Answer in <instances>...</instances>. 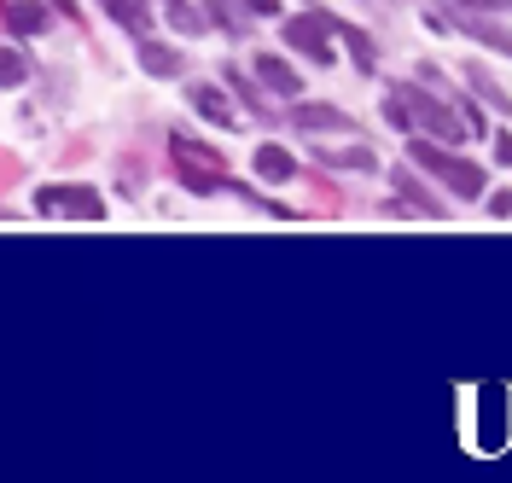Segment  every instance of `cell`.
<instances>
[{
	"label": "cell",
	"mask_w": 512,
	"mask_h": 483,
	"mask_svg": "<svg viewBox=\"0 0 512 483\" xmlns=\"http://www.w3.org/2000/svg\"><path fill=\"white\" fill-rule=\"evenodd\" d=\"M408 158H414L431 181H443L454 198H483V169L472 158H460V152H448L443 140H414Z\"/></svg>",
	"instance_id": "1"
},
{
	"label": "cell",
	"mask_w": 512,
	"mask_h": 483,
	"mask_svg": "<svg viewBox=\"0 0 512 483\" xmlns=\"http://www.w3.org/2000/svg\"><path fill=\"white\" fill-rule=\"evenodd\" d=\"M169 169H175V181L187 187V193H216V187H227V163L216 158V152H204L198 140H187V134H169Z\"/></svg>",
	"instance_id": "2"
},
{
	"label": "cell",
	"mask_w": 512,
	"mask_h": 483,
	"mask_svg": "<svg viewBox=\"0 0 512 483\" xmlns=\"http://www.w3.org/2000/svg\"><path fill=\"white\" fill-rule=\"evenodd\" d=\"M41 216H64V222H105V198L82 181H59V187H41L35 193Z\"/></svg>",
	"instance_id": "3"
},
{
	"label": "cell",
	"mask_w": 512,
	"mask_h": 483,
	"mask_svg": "<svg viewBox=\"0 0 512 483\" xmlns=\"http://www.w3.org/2000/svg\"><path fill=\"white\" fill-rule=\"evenodd\" d=\"M396 94L408 99V111H414V123L425 134H431V140H448V146H454V140H466V123H460V117H454V105H448V99H437V94H425V88H414V82H408V88H396Z\"/></svg>",
	"instance_id": "4"
},
{
	"label": "cell",
	"mask_w": 512,
	"mask_h": 483,
	"mask_svg": "<svg viewBox=\"0 0 512 483\" xmlns=\"http://www.w3.org/2000/svg\"><path fill=\"white\" fill-rule=\"evenodd\" d=\"M326 30H332V18L297 12V18H286V47L309 53V65H332V41H326Z\"/></svg>",
	"instance_id": "5"
},
{
	"label": "cell",
	"mask_w": 512,
	"mask_h": 483,
	"mask_svg": "<svg viewBox=\"0 0 512 483\" xmlns=\"http://www.w3.org/2000/svg\"><path fill=\"white\" fill-rule=\"evenodd\" d=\"M251 169L262 175V181H268V187H286L291 175H297V158H291L286 146H256Z\"/></svg>",
	"instance_id": "6"
},
{
	"label": "cell",
	"mask_w": 512,
	"mask_h": 483,
	"mask_svg": "<svg viewBox=\"0 0 512 483\" xmlns=\"http://www.w3.org/2000/svg\"><path fill=\"white\" fill-rule=\"evenodd\" d=\"M47 30V6H35V0H6V35H41Z\"/></svg>",
	"instance_id": "7"
},
{
	"label": "cell",
	"mask_w": 512,
	"mask_h": 483,
	"mask_svg": "<svg viewBox=\"0 0 512 483\" xmlns=\"http://www.w3.org/2000/svg\"><path fill=\"white\" fill-rule=\"evenodd\" d=\"M187 99H192V111H198V117H210L216 129H239V117H233V105H227L222 88H192Z\"/></svg>",
	"instance_id": "8"
},
{
	"label": "cell",
	"mask_w": 512,
	"mask_h": 483,
	"mask_svg": "<svg viewBox=\"0 0 512 483\" xmlns=\"http://www.w3.org/2000/svg\"><path fill=\"white\" fill-rule=\"evenodd\" d=\"M99 6H105L128 35H140V41L152 35V6H146V0H99Z\"/></svg>",
	"instance_id": "9"
},
{
	"label": "cell",
	"mask_w": 512,
	"mask_h": 483,
	"mask_svg": "<svg viewBox=\"0 0 512 483\" xmlns=\"http://www.w3.org/2000/svg\"><path fill=\"white\" fill-rule=\"evenodd\" d=\"M454 30H466L472 41H483V47H495V53L512 59V30H501L495 18H478V12H472V18H454Z\"/></svg>",
	"instance_id": "10"
},
{
	"label": "cell",
	"mask_w": 512,
	"mask_h": 483,
	"mask_svg": "<svg viewBox=\"0 0 512 483\" xmlns=\"http://www.w3.org/2000/svg\"><path fill=\"white\" fill-rule=\"evenodd\" d=\"M140 65H146V76H163V82H169V76H181V53L146 35V41H140Z\"/></svg>",
	"instance_id": "11"
},
{
	"label": "cell",
	"mask_w": 512,
	"mask_h": 483,
	"mask_svg": "<svg viewBox=\"0 0 512 483\" xmlns=\"http://www.w3.org/2000/svg\"><path fill=\"white\" fill-rule=\"evenodd\" d=\"M256 76H262V88H274V94H297V88H303V76H297L286 59H274V53L256 59Z\"/></svg>",
	"instance_id": "12"
},
{
	"label": "cell",
	"mask_w": 512,
	"mask_h": 483,
	"mask_svg": "<svg viewBox=\"0 0 512 483\" xmlns=\"http://www.w3.org/2000/svg\"><path fill=\"white\" fill-rule=\"evenodd\" d=\"M390 181H396V198H402V204H414L419 216H431V222L443 216V204H437V198L425 193V187H419V181H414V175H408V169H396Z\"/></svg>",
	"instance_id": "13"
},
{
	"label": "cell",
	"mask_w": 512,
	"mask_h": 483,
	"mask_svg": "<svg viewBox=\"0 0 512 483\" xmlns=\"http://www.w3.org/2000/svg\"><path fill=\"white\" fill-rule=\"evenodd\" d=\"M291 123H297V129H350V117H344V111H338V105H297V111H291Z\"/></svg>",
	"instance_id": "14"
},
{
	"label": "cell",
	"mask_w": 512,
	"mask_h": 483,
	"mask_svg": "<svg viewBox=\"0 0 512 483\" xmlns=\"http://www.w3.org/2000/svg\"><path fill=\"white\" fill-rule=\"evenodd\" d=\"M460 76H466V82H472V88H478V94L489 99V105H495V111H512L507 88H495V76H489V70H483V65H466V70H460Z\"/></svg>",
	"instance_id": "15"
},
{
	"label": "cell",
	"mask_w": 512,
	"mask_h": 483,
	"mask_svg": "<svg viewBox=\"0 0 512 483\" xmlns=\"http://www.w3.org/2000/svg\"><path fill=\"white\" fill-rule=\"evenodd\" d=\"M326 163H332V169H355V175H367V169H379L367 146H350V152H326Z\"/></svg>",
	"instance_id": "16"
},
{
	"label": "cell",
	"mask_w": 512,
	"mask_h": 483,
	"mask_svg": "<svg viewBox=\"0 0 512 483\" xmlns=\"http://www.w3.org/2000/svg\"><path fill=\"white\" fill-rule=\"evenodd\" d=\"M163 6L175 12V24H181V30H192V35H198V12H192L187 0H163Z\"/></svg>",
	"instance_id": "17"
},
{
	"label": "cell",
	"mask_w": 512,
	"mask_h": 483,
	"mask_svg": "<svg viewBox=\"0 0 512 483\" xmlns=\"http://www.w3.org/2000/svg\"><path fill=\"white\" fill-rule=\"evenodd\" d=\"M227 76H233V88H239V94H245V105H251V111H262V94H251V82H245V76H239V70H227Z\"/></svg>",
	"instance_id": "18"
},
{
	"label": "cell",
	"mask_w": 512,
	"mask_h": 483,
	"mask_svg": "<svg viewBox=\"0 0 512 483\" xmlns=\"http://www.w3.org/2000/svg\"><path fill=\"white\" fill-rule=\"evenodd\" d=\"M489 216H512V187H501V193L489 198Z\"/></svg>",
	"instance_id": "19"
},
{
	"label": "cell",
	"mask_w": 512,
	"mask_h": 483,
	"mask_svg": "<svg viewBox=\"0 0 512 483\" xmlns=\"http://www.w3.org/2000/svg\"><path fill=\"white\" fill-rule=\"evenodd\" d=\"M18 82H24V59H18V53H6V88H18Z\"/></svg>",
	"instance_id": "20"
},
{
	"label": "cell",
	"mask_w": 512,
	"mask_h": 483,
	"mask_svg": "<svg viewBox=\"0 0 512 483\" xmlns=\"http://www.w3.org/2000/svg\"><path fill=\"white\" fill-rule=\"evenodd\" d=\"M53 6H59V12L70 18V24H76V30H82V6H76V0H53Z\"/></svg>",
	"instance_id": "21"
},
{
	"label": "cell",
	"mask_w": 512,
	"mask_h": 483,
	"mask_svg": "<svg viewBox=\"0 0 512 483\" xmlns=\"http://www.w3.org/2000/svg\"><path fill=\"white\" fill-rule=\"evenodd\" d=\"M495 158H501V163H512V140H507V134H495Z\"/></svg>",
	"instance_id": "22"
},
{
	"label": "cell",
	"mask_w": 512,
	"mask_h": 483,
	"mask_svg": "<svg viewBox=\"0 0 512 483\" xmlns=\"http://www.w3.org/2000/svg\"><path fill=\"white\" fill-rule=\"evenodd\" d=\"M251 12H262V18H274V12H280V0H251Z\"/></svg>",
	"instance_id": "23"
},
{
	"label": "cell",
	"mask_w": 512,
	"mask_h": 483,
	"mask_svg": "<svg viewBox=\"0 0 512 483\" xmlns=\"http://www.w3.org/2000/svg\"><path fill=\"white\" fill-rule=\"evenodd\" d=\"M460 6H472V12H489V6H495V0H460Z\"/></svg>",
	"instance_id": "24"
}]
</instances>
